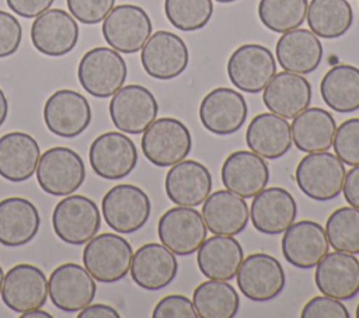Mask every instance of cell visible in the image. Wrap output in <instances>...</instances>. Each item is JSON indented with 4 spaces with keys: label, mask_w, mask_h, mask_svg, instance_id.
I'll list each match as a JSON object with an SVG mask.
<instances>
[{
    "label": "cell",
    "mask_w": 359,
    "mask_h": 318,
    "mask_svg": "<svg viewBox=\"0 0 359 318\" xmlns=\"http://www.w3.org/2000/svg\"><path fill=\"white\" fill-rule=\"evenodd\" d=\"M302 318H349L351 314L341 300L330 296H317L309 300L300 312Z\"/></svg>",
    "instance_id": "cell-42"
},
{
    "label": "cell",
    "mask_w": 359,
    "mask_h": 318,
    "mask_svg": "<svg viewBox=\"0 0 359 318\" xmlns=\"http://www.w3.org/2000/svg\"><path fill=\"white\" fill-rule=\"evenodd\" d=\"M55 0H6L8 8L22 17V18H35L43 11L49 10Z\"/></svg>",
    "instance_id": "cell-45"
},
{
    "label": "cell",
    "mask_w": 359,
    "mask_h": 318,
    "mask_svg": "<svg viewBox=\"0 0 359 318\" xmlns=\"http://www.w3.org/2000/svg\"><path fill=\"white\" fill-rule=\"evenodd\" d=\"M307 6V0H259L258 17L269 31L283 34L304 22Z\"/></svg>",
    "instance_id": "cell-37"
},
{
    "label": "cell",
    "mask_w": 359,
    "mask_h": 318,
    "mask_svg": "<svg viewBox=\"0 0 359 318\" xmlns=\"http://www.w3.org/2000/svg\"><path fill=\"white\" fill-rule=\"evenodd\" d=\"M164 13L170 24L185 32L205 28L213 15L212 0H164Z\"/></svg>",
    "instance_id": "cell-39"
},
{
    "label": "cell",
    "mask_w": 359,
    "mask_h": 318,
    "mask_svg": "<svg viewBox=\"0 0 359 318\" xmlns=\"http://www.w3.org/2000/svg\"><path fill=\"white\" fill-rule=\"evenodd\" d=\"M217 3H223V4H227V3H233V1H237V0H216Z\"/></svg>",
    "instance_id": "cell-51"
},
{
    "label": "cell",
    "mask_w": 359,
    "mask_h": 318,
    "mask_svg": "<svg viewBox=\"0 0 359 318\" xmlns=\"http://www.w3.org/2000/svg\"><path fill=\"white\" fill-rule=\"evenodd\" d=\"M306 21L318 38L337 39L353 24V10L348 0H310Z\"/></svg>",
    "instance_id": "cell-35"
},
{
    "label": "cell",
    "mask_w": 359,
    "mask_h": 318,
    "mask_svg": "<svg viewBox=\"0 0 359 318\" xmlns=\"http://www.w3.org/2000/svg\"><path fill=\"white\" fill-rule=\"evenodd\" d=\"M3 280H4V272H3V269L0 266V293H1V287H3Z\"/></svg>",
    "instance_id": "cell-50"
},
{
    "label": "cell",
    "mask_w": 359,
    "mask_h": 318,
    "mask_svg": "<svg viewBox=\"0 0 359 318\" xmlns=\"http://www.w3.org/2000/svg\"><path fill=\"white\" fill-rule=\"evenodd\" d=\"M282 255L292 266L311 269L330 249L325 230L313 220L293 221L282 235Z\"/></svg>",
    "instance_id": "cell-20"
},
{
    "label": "cell",
    "mask_w": 359,
    "mask_h": 318,
    "mask_svg": "<svg viewBox=\"0 0 359 318\" xmlns=\"http://www.w3.org/2000/svg\"><path fill=\"white\" fill-rule=\"evenodd\" d=\"M324 230L334 251L359 254V209L353 206L335 209L328 216Z\"/></svg>",
    "instance_id": "cell-38"
},
{
    "label": "cell",
    "mask_w": 359,
    "mask_h": 318,
    "mask_svg": "<svg viewBox=\"0 0 359 318\" xmlns=\"http://www.w3.org/2000/svg\"><path fill=\"white\" fill-rule=\"evenodd\" d=\"M41 224L39 212L25 198L11 196L0 200V244L21 247L31 242Z\"/></svg>",
    "instance_id": "cell-32"
},
{
    "label": "cell",
    "mask_w": 359,
    "mask_h": 318,
    "mask_svg": "<svg viewBox=\"0 0 359 318\" xmlns=\"http://www.w3.org/2000/svg\"><path fill=\"white\" fill-rule=\"evenodd\" d=\"M22 39V28L18 20L8 11L0 10V59L14 55Z\"/></svg>",
    "instance_id": "cell-44"
},
{
    "label": "cell",
    "mask_w": 359,
    "mask_h": 318,
    "mask_svg": "<svg viewBox=\"0 0 359 318\" xmlns=\"http://www.w3.org/2000/svg\"><path fill=\"white\" fill-rule=\"evenodd\" d=\"M314 283L317 289L341 301L359 293V261L353 254L332 251L316 265Z\"/></svg>",
    "instance_id": "cell-22"
},
{
    "label": "cell",
    "mask_w": 359,
    "mask_h": 318,
    "mask_svg": "<svg viewBox=\"0 0 359 318\" xmlns=\"http://www.w3.org/2000/svg\"><path fill=\"white\" fill-rule=\"evenodd\" d=\"M158 104L150 90L140 84L122 85L109 101L114 126L123 133L140 134L157 118Z\"/></svg>",
    "instance_id": "cell-11"
},
{
    "label": "cell",
    "mask_w": 359,
    "mask_h": 318,
    "mask_svg": "<svg viewBox=\"0 0 359 318\" xmlns=\"http://www.w3.org/2000/svg\"><path fill=\"white\" fill-rule=\"evenodd\" d=\"M69 13L87 25L98 24L115 7V0H66Z\"/></svg>",
    "instance_id": "cell-41"
},
{
    "label": "cell",
    "mask_w": 359,
    "mask_h": 318,
    "mask_svg": "<svg viewBox=\"0 0 359 318\" xmlns=\"http://www.w3.org/2000/svg\"><path fill=\"white\" fill-rule=\"evenodd\" d=\"M8 115V101L4 91L0 88V126L4 123Z\"/></svg>",
    "instance_id": "cell-48"
},
{
    "label": "cell",
    "mask_w": 359,
    "mask_h": 318,
    "mask_svg": "<svg viewBox=\"0 0 359 318\" xmlns=\"http://www.w3.org/2000/svg\"><path fill=\"white\" fill-rule=\"evenodd\" d=\"M243 259V247L234 235L213 234L196 251L198 269L205 277L213 280L229 282L234 279Z\"/></svg>",
    "instance_id": "cell-30"
},
{
    "label": "cell",
    "mask_w": 359,
    "mask_h": 318,
    "mask_svg": "<svg viewBox=\"0 0 359 318\" xmlns=\"http://www.w3.org/2000/svg\"><path fill=\"white\" fill-rule=\"evenodd\" d=\"M52 227L63 242L83 245L97 235L101 227L98 206L87 196L67 195L53 209Z\"/></svg>",
    "instance_id": "cell-6"
},
{
    "label": "cell",
    "mask_w": 359,
    "mask_h": 318,
    "mask_svg": "<svg viewBox=\"0 0 359 318\" xmlns=\"http://www.w3.org/2000/svg\"><path fill=\"white\" fill-rule=\"evenodd\" d=\"M137 148L130 137L121 132H105L90 144L91 170L104 179H122L137 164Z\"/></svg>",
    "instance_id": "cell-14"
},
{
    "label": "cell",
    "mask_w": 359,
    "mask_h": 318,
    "mask_svg": "<svg viewBox=\"0 0 359 318\" xmlns=\"http://www.w3.org/2000/svg\"><path fill=\"white\" fill-rule=\"evenodd\" d=\"M142 151L156 167H171L188 157L192 148L189 129L177 118L154 119L143 132Z\"/></svg>",
    "instance_id": "cell-4"
},
{
    "label": "cell",
    "mask_w": 359,
    "mask_h": 318,
    "mask_svg": "<svg viewBox=\"0 0 359 318\" xmlns=\"http://www.w3.org/2000/svg\"><path fill=\"white\" fill-rule=\"evenodd\" d=\"M345 164L327 151L307 153L297 164L294 181L297 188L317 202L332 200L342 192L345 182Z\"/></svg>",
    "instance_id": "cell-1"
},
{
    "label": "cell",
    "mask_w": 359,
    "mask_h": 318,
    "mask_svg": "<svg viewBox=\"0 0 359 318\" xmlns=\"http://www.w3.org/2000/svg\"><path fill=\"white\" fill-rule=\"evenodd\" d=\"M151 31L153 24L149 14L136 4L115 6L101 27L105 42L119 53L128 55L142 50Z\"/></svg>",
    "instance_id": "cell-8"
},
{
    "label": "cell",
    "mask_w": 359,
    "mask_h": 318,
    "mask_svg": "<svg viewBox=\"0 0 359 318\" xmlns=\"http://www.w3.org/2000/svg\"><path fill=\"white\" fill-rule=\"evenodd\" d=\"M42 115L50 133L59 137L73 139L88 127L91 122V106L83 94L62 88L46 99Z\"/></svg>",
    "instance_id": "cell-17"
},
{
    "label": "cell",
    "mask_w": 359,
    "mask_h": 318,
    "mask_svg": "<svg viewBox=\"0 0 359 318\" xmlns=\"http://www.w3.org/2000/svg\"><path fill=\"white\" fill-rule=\"evenodd\" d=\"M355 317H356V318H359V303H358L356 310H355Z\"/></svg>",
    "instance_id": "cell-52"
},
{
    "label": "cell",
    "mask_w": 359,
    "mask_h": 318,
    "mask_svg": "<svg viewBox=\"0 0 359 318\" xmlns=\"http://www.w3.org/2000/svg\"><path fill=\"white\" fill-rule=\"evenodd\" d=\"M332 147L345 165H359V118L346 119L337 127Z\"/></svg>",
    "instance_id": "cell-40"
},
{
    "label": "cell",
    "mask_w": 359,
    "mask_h": 318,
    "mask_svg": "<svg viewBox=\"0 0 359 318\" xmlns=\"http://www.w3.org/2000/svg\"><path fill=\"white\" fill-rule=\"evenodd\" d=\"M153 318H196L198 312L192 300L184 294H168L163 297L151 312Z\"/></svg>",
    "instance_id": "cell-43"
},
{
    "label": "cell",
    "mask_w": 359,
    "mask_h": 318,
    "mask_svg": "<svg viewBox=\"0 0 359 318\" xmlns=\"http://www.w3.org/2000/svg\"><path fill=\"white\" fill-rule=\"evenodd\" d=\"M97 284L90 272L77 263L56 266L48 279V293L53 305L65 312H77L95 297Z\"/></svg>",
    "instance_id": "cell-16"
},
{
    "label": "cell",
    "mask_w": 359,
    "mask_h": 318,
    "mask_svg": "<svg viewBox=\"0 0 359 318\" xmlns=\"http://www.w3.org/2000/svg\"><path fill=\"white\" fill-rule=\"evenodd\" d=\"M79 318H119V312L108 305V304H101V303H95V304H88L87 307H84L79 315Z\"/></svg>",
    "instance_id": "cell-47"
},
{
    "label": "cell",
    "mask_w": 359,
    "mask_h": 318,
    "mask_svg": "<svg viewBox=\"0 0 359 318\" xmlns=\"http://www.w3.org/2000/svg\"><path fill=\"white\" fill-rule=\"evenodd\" d=\"M143 70L157 80H172L181 76L189 63L184 39L170 31H156L140 50Z\"/></svg>",
    "instance_id": "cell-13"
},
{
    "label": "cell",
    "mask_w": 359,
    "mask_h": 318,
    "mask_svg": "<svg viewBox=\"0 0 359 318\" xmlns=\"http://www.w3.org/2000/svg\"><path fill=\"white\" fill-rule=\"evenodd\" d=\"M48 279L42 269L31 263H18L4 275L1 300L18 314L41 308L48 300Z\"/></svg>",
    "instance_id": "cell-19"
},
{
    "label": "cell",
    "mask_w": 359,
    "mask_h": 318,
    "mask_svg": "<svg viewBox=\"0 0 359 318\" xmlns=\"http://www.w3.org/2000/svg\"><path fill=\"white\" fill-rule=\"evenodd\" d=\"M202 205L205 224L216 235H237L248 223L250 209L245 199L229 189L210 193Z\"/></svg>",
    "instance_id": "cell-28"
},
{
    "label": "cell",
    "mask_w": 359,
    "mask_h": 318,
    "mask_svg": "<svg viewBox=\"0 0 359 318\" xmlns=\"http://www.w3.org/2000/svg\"><path fill=\"white\" fill-rule=\"evenodd\" d=\"M101 212L104 221L115 233L132 234L147 223L151 213V202L142 188L119 184L104 195Z\"/></svg>",
    "instance_id": "cell-5"
},
{
    "label": "cell",
    "mask_w": 359,
    "mask_h": 318,
    "mask_svg": "<svg viewBox=\"0 0 359 318\" xmlns=\"http://www.w3.org/2000/svg\"><path fill=\"white\" fill-rule=\"evenodd\" d=\"M223 186L244 199L254 198L269 182V167L265 158L251 150L230 153L220 170Z\"/></svg>",
    "instance_id": "cell-23"
},
{
    "label": "cell",
    "mask_w": 359,
    "mask_h": 318,
    "mask_svg": "<svg viewBox=\"0 0 359 318\" xmlns=\"http://www.w3.org/2000/svg\"><path fill=\"white\" fill-rule=\"evenodd\" d=\"M236 280L243 296L257 303L276 298L286 286L283 266L275 256L265 252H255L244 258Z\"/></svg>",
    "instance_id": "cell-9"
},
{
    "label": "cell",
    "mask_w": 359,
    "mask_h": 318,
    "mask_svg": "<svg viewBox=\"0 0 359 318\" xmlns=\"http://www.w3.org/2000/svg\"><path fill=\"white\" fill-rule=\"evenodd\" d=\"M192 303L201 318H233L240 308V296L229 282L209 279L196 286Z\"/></svg>",
    "instance_id": "cell-36"
},
{
    "label": "cell",
    "mask_w": 359,
    "mask_h": 318,
    "mask_svg": "<svg viewBox=\"0 0 359 318\" xmlns=\"http://www.w3.org/2000/svg\"><path fill=\"white\" fill-rule=\"evenodd\" d=\"M133 249L128 240L115 233H101L86 242L83 265L101 283L122 280L130 269Z\"/></svg>",
    "instance_id": "cell-3"
},
{
    "label": "cell",
    "mask_w": 359,
    "mask_h": 318,
    "mask_svg": "<svg viewBox=\"0 0 359 318\" xmlns=\"http://www.w3.org/2000/svg\"><path fill=\"white\" fill-rule=\"evenodd\" d=\"M297 216V203L292 193L280 186L264 188L252 198L250 219L252 227L262 234L283 233Z\"/></svg>",
    "instance_id": "cell-24"
},
{
    "label": "cell",
    "mask_w": 359,
    "mask_h": 318,
    "mask_svg": "<svg viewBox=\"0 0 359 318\" xmlns=\"http://www.w3.org/2000/svg\"><path fill=\"white\" fill-rule=\"evenodd\" d=\"M292 140L303 153L327 151L331 148L337 122L331 112L318 106H309L293 118Z\"/></svg>",
    "instance_id": "cell-33"
},
{
    "label": "cell",
    "mask_w": 359,
    "mask_h": 318,
    "mask_svg": "<svg viewBox=\"0 0 359 318\" xmlns=\"http://www.w3.org/2000/svg\"><path fill=\"white\" fill-rule=\"evenodd\" d=\"M275 56L283 70L309 74L323 60V45L314 32L299 27L280 35L276 42Z\"/></svg>",
    "instance_id": "cell-27"
},
{
    "label": "cell",
    "mask_w": 359,
    "mask_h": 318,
    "mask_svg": "<svg viewBox=\"0 0 359 318\" xmlns=\"http://www.w3.org/2000/svg\"><path fill=\"white\" fill-rule=\"evenodd\" d=\"M245 143L251 151L265 160L280 158L293 144L290 125L276 113H258L247 126Z\"/></svg>",
    "instance_id": "cell-29"
},
{
    "label": "cell",
    "mask_w": 359,
    "mask_h": 318,
    "mask_svg": "<svg viewBox=\"0 0 359 318\" xmlns=\"http://www.w3.org/2000/svg\"><path fill=\"white\" fill-rule=\"evenodd\" d=\"M344 198L349 206L359 209V165H353L345 174L344 182Z\"/></svg>",
    "instance_id": "cell-46"
},
{
    "label": "cell",
    "mask_w": 359,
    "mask_h": 318,
    "mask_svg": "<svg viewBox=\"0 0 359 318\" xmlns=\"http://www.w3.org/2000/svg\"><path fill=\"white\" fill-rule=\"evenodd\" d=\"M262 101L269 112L285 119H293L310 106L311 84L303 74L283 70L266 84Z\"/></svg>",
    "instance_id": "cell-26"
},
{
    "label": "cell",
    "mask_w": 359,
    "mask_h": 318,
    "mask_svg": "<svg viewBox=\"0 0 359 318\" xmlns=\"http://www.w3.org/2000/svg\"><path fill=\"white\" fill-rule=\"evenodd\" d=\"M320 94L328 108L339 113L359 109V67L335 64L321 78Z\"/></svg>",
    "instance_id": "cell-34"
},
{
    "label": "cell",
    "mask_w": 359,
    "mask_h": 318,
    "mask_svg": "<svg viewBox=\"0 0 359 318\" xmlns=\"http://www.w3.org/2000/svg\"><path fill=\"white\" fill-rule=\"evenodd\" d=\"M128 67L121 53L112 48L97 46L87 50L79 62L77 78L86 92L95 98L112 97L123 84Z\"/></svg>",
    "instance_id": "cell-2"
},
{
    "label": "cell",
    "mask_w": 359,
    "mask_h": 318,
    "mask_svg": "<svg viewBox=\"0 0 359 318\" xmlns=\"http://www.w3.org/2000/svg\"><path fill=\"white\" fill-rule=\"evenodd\" d=\"M226 70L236 88L248 94H258L276 74V62L266 46L244 43L230 55Z\"/></svg>",
    "instance_id": "cell-10"
},
{
    "label": "cell",
    "mask_w": 359,
    "mask_h": 318,
    "mask_svg": "<svg viewBox=\"0 0 359 318\" xmlns=\"http://www.w3.org/2000/svg\"><path fill=\"white\" fill-rule=\"evenodd\" d=\"M157 234L160 242L180 256H188L198 251L206 240L208 227L194 207L175 206L168 209L158 220Z\"/></svg>",
    "instance_id": "cell-12"
},
{
    "label": "cell",
    "mask_w": 359,
    "mask_h": 318,
    "mask_svg": "<svg viewBox=\"0 0 359 318\" xmlns=\"http://www.w3.org/2000/svg\"><path fill=\"white\" fill-rule=\"evenodd\" d=\"M248 115L247 101L241 92L229 87L209 91L201 101L199 119L202 126L217 136L238 132Z\"/></svg>",
    "instance_id": "cell-15"
},
{
    "label": "cell",
    "mask_w": 359,
    "mask_h": 318,
    "mask_svg": "<svg viewBox=\"0 0 359 318\" xmlns=\"http://www.w3.org/2000/svg\"><path fill=\"white\" fill-rule=\"evenodd\" d=\"M21 318H52V315L46 311H42L41 308H35V310H29L25 312L20 314Z\"/></svg>",
    "instance_id": "cell-49"
},
{
    "label": "cell",
    "mask_w": 359,
    "mask_h": 318,
    "mask_svg": "<svg viewBox=\"0 0 359 318\" xmlns=\"http://www.w3.org/2000/svg\"><path fill=\"white\" fill-rule=\"evenodd\" d=\"M79 25L74 17L62 8H49L35 17L31 25L34 48L50 57L70 53L79 42Z\"/></svg>",
    "instance_id": "cell-18"
},
{
    "label": "cell",
    "mask_w": 359,
    "mask_h": 318,
    "mask_svg": "<svg viewBox=\"0 0 359 318\" xmlns=\"http://www.w3.org/2000/svg\"><path fill=\"white\" fill-rule=\"evenodd\" d=\"M41 157L38 141L28 133L10 132L0 137V177L10 182L29 179Z\"/></svg>",
    "instance_id": "cell-31"
},
{
    "label": "cell",
    "mask_w": 359,
    "mask_h": 318,
    "mask_svg": "<svg viewBox=\"0 0 359 318\" xmlns=\"http://www.w3.org/2000/svg\"><path fill=\"white\" fill-rule=\"evenodd\" d=\"M212 174L206 165L196 160H182L170 167L164 189L168 199L177 206L196 207L212 192Z\"/></svg>",
    "instance_id": "cell-21"
},
{
    "label": "cell",
    "mask_w": 359,
    "mask_h": 318,
    "mask_svg": "<svg viewBox=\"0 0 359 318\" xmlns=\"http://www.w3.org/2000/svg\"><path fill=\"white\" fill-rule=\"evenodd\" d=\"M129 272L140 289L161 290L177 277L178 262L175 254L165 245L147 242L133 254Z\"/></svg>",
    "instance_id": "cell-25"
},
{
    "label": "cell",
    "mask_w": 359,
    "mask_h": 318,
    "mask_svg": "<svg viewBox=\"0 0 359 318\" xmlns=\"http://www.w3.org/2000/svg\"><path fill=\"white\" fill-rule=\"evenodd\" d=\"M35 172L41 189L53 196L72 195L86 178L83 158L69 147L48 148L41 154Z\"/></svg>",
    "instance_id": "cell-7"
}]
</instances>
